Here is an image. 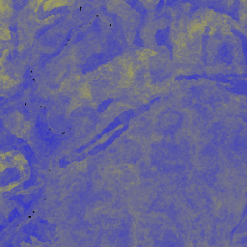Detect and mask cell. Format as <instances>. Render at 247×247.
Masks as SVG:
<instances>
[{
	"label": "cell",
	"instance_id": "obj_1",
	"mask_svg": "<svg viewBox=\"0 0 247 247\" xmlns=\"http://www.w3.org/2000/svg\"><path fill=\"white\" fill-rule=\"evenodd\" d=\"M66 4V2H61V1H47L44 3V9L46 11H49L51 10V9L57 7V6H61V5H64Z\"/></svg>",
	"mask_w": 247,
	"mask_h": 247
},
{
	"label": "cell",
	"instance_id": "obj_2",
	"mask_svg": "<svg viewBox=\"0 0 247 247\" xmlns=\"http://www.w3.org/2000/svg\"><path fill=\"white\" fill-rule=\"evenodd\" d=\"M80 95H81V97L85 99H91V91H90V88L87 84H84L82 86L81 90H80Z\"/></svg>",
	"mask_w": 247,
	"mask_h": 247
},
{
	"label": "cell",
	"instance_id": "obj_3",
	"mask_svg": "<svg viewBox=\"0 0 247 247\" xmlns=\"http://www.w3.org/2000/svg\"><path fill=\"white\" fill-rule=\"evenodd\" d=\"M155 54H156L155 51L150 50V49H145L139 54V60L140 61H145V60L148 59L150 56H153Z\"/></svg>",
	"mask_w": 247,
	"mask_h": 247
},
{
	"label": "cell",
	"instance_id": "obj_4",
	"mask_svg": "<svg viewBox=\"0 0 247 247\" xmlns=\"http://www.w3.org/2000/svg\"><path fill=\"white\" fill-rule=\"evenodd\" d=\"M0 37H1V39L4 40V41L11 39L10 31H9L8 27H4V26L1 27V34H0Z\"/></svg>",
	"mask_w": 247,
	"mask_h": 247
},
{
	"label": "cell",
	"instance_id": "obj_5",
	"mask_svg": "<svg viewBox=\"0 0 247 247\" xmlns=\"http://www.w3.org/2000/svg\"><path fill=\"white\" fill-rule=\"evenodd\" d=\"M14 160L15 161L18 165H23V164H26V160H25L24 156L22 155H15Z\"/></svg>",
	"mask_w": 247,
	"mask_h": 247
},
{
	"label": "cell",
	"instance_id": "obj_6",
	"mask_svg": "<svg viewBox=\"0 0 247 247\" xmlns=\"http://www.w3.org/2000/svg\"><path fill=\"white\" fill-rule=\"evenodd\" d=\"M20 184V182H12V184H10L9 185H7L6 187H2L1 188V191H10L12 190L13 188H15L17 185Z\"/></svg>",
	"mask_w": 247,
	"mask_h": 247
},
{
	"label": "cell",
	"instance_id": "obj_7",
	"mask_svg": "<svg viewBox=\"0 0 247 247\" xmlns=\"http://www.w3.org/2000/svg\"><path fill=\"white\" fill-rule=\"evenodd\" d=\"M222 32L225 34H230V26L227 24H224V26L222 27Z\"/></svg>",
	"mask_w": 247,
	"mask_h": 247
},
{
	"label": "cell",
	"instance_id": "obj_8",
	"mask_svg": "<svg viewBox=\"0 0 247 247\" xmlns=\"http://www.w3.org/2000/svg\"><path fill=\"white\" fill-rule=\"evenodd\" d=\"M58 17V15H56V17H54V15H51V17H49V18H47L46 20H44V23H50L51 21H52L53 20H55V18Z\"/></svg>",
	"mask_w": 247,
	"mask_h": 247
}]
</instances>
